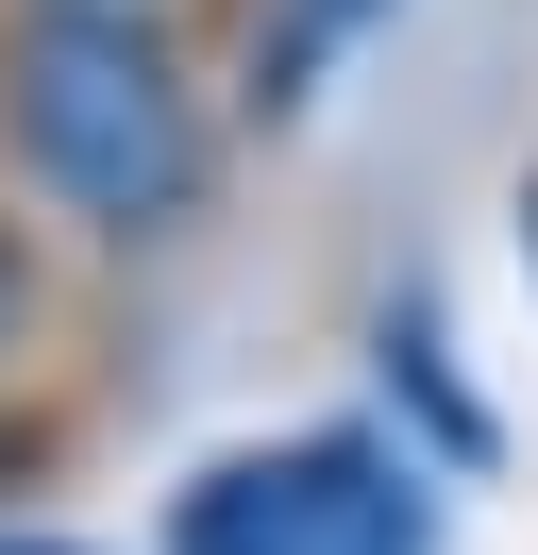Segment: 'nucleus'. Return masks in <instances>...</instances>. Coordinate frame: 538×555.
I'll use <instances>...</instances> for the list:
<instances>
[{
  "label": "nucleus",
  "mask_w": 538,
  "mask_h": 555,
  "mask_svg": "<svg viewBox=\"0 0 538 555\" xmlns=\"http://www.w3.org/2000/svg\"><path fill=\"white\" fill-rule=\"evenodd\" d=\"M0 152L101 253H168L219 203V102L168 0H0Z\"/></svg>",
  "instance_id": "obj_1"
},
{
  "label": "nucleus",
  "mask_w": 538,
  "mask_h": 555,
  "mask_svg": "<svg viewBox=\"0 0 538 555\" xmlns=\"http://www.w3.org/2000/svg\"><path fill=\"white\" fill-rule=\"evenodd\" d=\"M387 472V421H303V438H235L168 488L152 555H336Z\"/></svg>",
  "instance_id": "obj_2"
},
{
  "label": "nucleus",
  "mask_w": 538,
  "mask_h": 555,
  "mask_svg": "<svg viewBox=\"0 0 538 555\" xmlns=\"http://www.w3.org/2000/svg\"><path fill=\"white\" fill-rule=\"evenodd\" d=\"M370 421H387V438L421 454L437 488H488V472H504V404L471 387V353H454V304H437V270L370 286Z\"/></svg>",
  "instance_id": "obj_3"
},
{
  "label": "nucleus",
  "mask_w": 538,
  "mask_h": 555,
  "mask_svg": "<svg viewBox=\"0 0 538 555\" xmlns=\"http://www.w3.org/2000/svg\"><path fill=\"white\" fill-rule=\"evenodd\" d=\"M387 17H404V0H253V35H235V118H269V135H286V118L354 68Z\"/></svg>",
  "instance_id": "obj_4"
},
{
  "label": "nucleus",
  "mask_w": 538,
  "mask_h": 555,
  "mask_svg": "<svg viewBox=\"0 0 538 555\" xmlns=\"http://www.w3.org/2000/svg\"><path fill=\"white\" fill-rule=\"evenodd\" d=\"M34 320H51V270H34V219H0V371L34 353Z\"/></svg>",
  "instance_id": "obj_5"
},
{
  "label": "nucleus",
  "mask_w": 538,
  "mask_h": 555,
  "mask_svg": "<svg viewBox=\"0 0 538 555\" xmlns=\"http://www.w3.org/2000/svg\"><path fill=\"white\" fill-rule=\"evenodd\" d=\"M51 454H67V438H51V404H0V521L51 488Z\"/></svg>",
  "instance_id": "obj_6"
},
{
  "label": "nucleus",
  "mask_w": 538,
  "mask_h": 555,
  "mask_svg": "<svg viewBox=\"0 0 538 555\" xmlns=\"http://www.w3.org/2000/svg\"><path fill=\"white\" fill-rule=\"evenodd\" d=\"M504 236H522V286H538V152H522V185H504Z\"/></svg>",
  "instance_id": "obj_7"
},
{
  "label": "nucleus",
  "mask_w": 538,
  "mask_h": 555,
  "mask_svg": "<svg viewBox=\"0 0 538 555\" xmlns=\"http://www.w3.org/2000/svg\"><path fill=\"white\" fill-rule=\"evenodd\" d=\"M0 555H101V539H34V521H0Z\"/></svg>",
  "instance_id": "obj_8"
}]
</instances>
